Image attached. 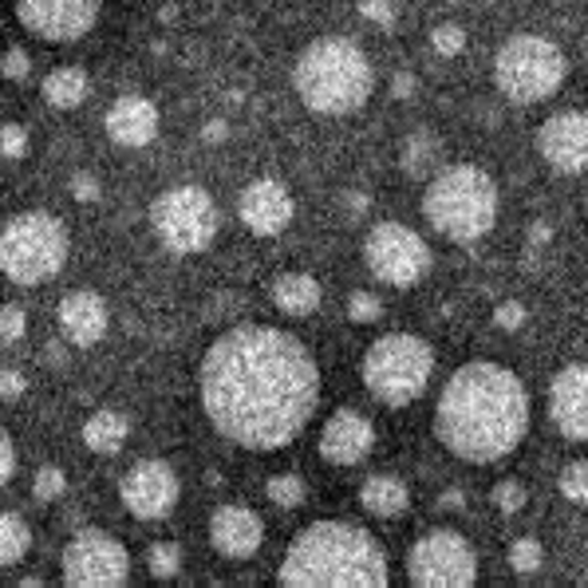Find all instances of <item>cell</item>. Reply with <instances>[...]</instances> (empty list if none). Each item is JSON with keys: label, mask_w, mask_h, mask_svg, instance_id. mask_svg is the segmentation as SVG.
<instances>
[{"label": "cell", "mask_w": 588, "mask_h": 588, "mask_svg": "<svg viewBox=\"0 0 588 588\" xmlns=\"http://www.w3.org/2000/svg\"><path fill=\"white\" fill-rule=\"evenodd\" d=\"M265 494H269L272 506L281 509H297L305 506V482L297 478V474H277V478H269V486H265Z\"/></svg>", "instance_id": "83f0119b"}, {"label": "cell", "mask_w": 588, "mask_h": 588, "mask_svg": "<svg viewBox=\"0 0 588 588\" xmlns=\"http://www.w3.org/2000/svg\"><path fill=\"white\" fill-rule=\"evenodd\" d=\"M435 375V348L423 336L391 332L380 336L363 355V388L380 399L383 408H408L426 391Z\"/></svg>", "instance_id": "8992f818"}, {"label": "cell", "mask_w": 588, "mask_h": 588, "mask_svg": "<svg viewBox=\"0 0 588 588\" xmlns=\"http://www.w3.org/2000/svg\"><path fill=\"white\" fill-rule=\"evenodd\" d=\"M68 261V229L52 214H20L0 234V272L20 289L52 281Z\"/></svg>", "instance_id": "52a82bcc"}, {"label": "cell", "mask_w": 588, "mask_h": 588, "mask_svg": "<svg viewBox=\"0 0 588 588\" xmlns=\"http://www.w3.org/2000/svg\"><path fill=\"white\" fill-rule=\"evenodd\" d=\"M24 154H28V131L20 123H0V158L17 163Z\"/></svg>", "instance_id": "836d02e7"}, {"label": "cell", "mask_w": 588, "mask_h": 588, "mask_svg": "<svg viewBox=\"0 0 588 588\" xmlns=\"http://www.w3.org/2000/svg\"><path fill=\"white\" fill-rule=\"evenodd\" d=\"M292 214H297V206H292V194L285 182L277 178H257L249 182L241 190V198H237V218L245 221V229L257 237H277L289 229Z\"/></svg>", "instance_id": "2e32d148"}, {"label": "cell", "mask_w": 588, "mask_h": 588, "mask_svg": "<svg viewBox=\"0 0 588 588\" xmlns=\"http://www.w3.org/2000/svg\"><path fill=\"white\" fill-rule=\"evenodd\" d=\"M198 388L221 439L245 451H281L317 411L320 368L285 328L237 324L209 344Z\"/></svg>", "instance_id": "6da1fadb"}, {"label": "cell", "mask_w": 588, "mask_h": 588, "mask_svg": "<svg viewBox=\"0 0 588 588\" xmlns=\"http://www.w3.org/2000/svg\"><path fill=\"white\" fill-rule=\"evenodd\" d=\"M277 580L289 588H383L388 585V553L368 529L352 522H312L292 537Z\"/></svg>", "instance_id": "3957f363"}, {"label": "cell", "mask_w": 588, "mask_h": 588, "mask_svg": "<svg viewBox=\"0 0 588 588\" xmlns=\"http://www.w3.org/2000/svg\"><path fill=\"white\" fill-rule=\"evenodd\" d=\"M24 332H28L24 308H12V305L0 308V344H17Z\"/></svg>", "instance_id": "8d00e7d4"}, {"label": "cell", "mask_w": 588, "mask_h": 588, "mask_svg": "<svg viewBox=\"0 0 588 588\" xmlns=\"http://www.w3.org/2000/svg\"><path fill=\"white\" fill-rule=\"evenodd\" d=\"M423 218L446 241H478L498 221V182L474 163L446 166L423 190Z\"/></svg>", "instance_id": "5b68a950"}, {"label": "cell", "mask_w": 588, "mask_h": 588, "mask_svg": "<svg viewBox=\"0 0 588 588\" xmlns=\"http://www.w3.org/2000/svg\"><path fill=\"white\" fill-rule=\"evenodd\" d=\"M439 506H443V509H462V506H466V494H462V489H446L443 498H439Z\"/></svg>", "instance_id": "7dc6e473"}, {"label": "cell", "mask_w": 588, "mask_h": 588, "mask_svg": "<svg viewBox=\"0 0 588 588\" xmlns=\"http://www.w3.org/2000/svg\"><path fill=\"white\" fill-rule=\"evenodd\" d=\"M12 474H17V446H12L9 431L0 426V489L9 486Z\"/></svg>", "instance_id": "ab89813d"}, {"label": "cell", "mask_w": 588, "mask_h": 588, "mask_svg": "<svg viewBox=\"0 0 588 588\" xmlns=\"http://www.w3.org/2000/svg\"><path fill=\"white\" fill-rule=\"evenodd\" d=\"M118 498L138 522H158V517H171L178 506V474H174L171 462L146 458L135 462L123 482H118Z\"/></svg>", "instance_id": "5bb4252c"}, {"label": "cell", "mask_w": 588, "mask_h": 588, "mask_svg": "<svg viewBox=\"0 0 588 588\" xmlns=\"http://www.w3.org/2000/svg\"><path fill=\"white\" fill-rule=\"evenodd\" d=\"M20 24L40 40L72 44L100 20V0H17Z\"/></svg>", "instance_id": "4fadbf2b"}, {"label": "cell", "mask_w": 588, "mask_h": 588, "mask_svg": "<svg viewBox=\"0 0 588 588\" xmlns=\"http://www.w3.org/2000/svg\"><path fill=\"white\" fill-rule=\"evenodd\" d=\"M32 534H28V522L20 514H0V569H12V565L24 561Z\"/></svg>", "instance_id": "4316f807"}, {"label": "cell", "mask_w": 588, "mask_h": 588, "mask_svg": "<svg viewBox=\"0 0 588 588\" xmlns=\"http://www.w3.org/2000/svg\"><path fill=\"white\" fill-rule=\"evenodd\" d=\"M439 158H443V146H439V138L431 135V131L408 135V143H403V171H408L411 178L431 174L439 166Z\"/></svg>", "instance_id": "484cf974"}, {"label": "cell", "mask_w": 588, "mask_h": 588, "mask_svg": "<svg viewBox=\"0 0 588 588\" xmlns=\"http://www.w3.org/2000/svg\"><path fill=\"white\" fill-rule=\"evenodd\" d=\"M408 577L419 588H471L478 580V557L454 529H431L408 553Z\"/></svg>", "instance_id": "8fae6325"}, {"label": "cell", "mask_w": 588, "mask_h": 588, "mask_svg": "<svg viewBox=\"0 0 588 588\" xmlns=\"http://www.w3.org/2000/svg\"><path fill=\"white\" fill-rule=\"evenodd\" d=\"M44 100L60 111L80 107V103L87 100V72H83V68H55L44 80Z\"/></svg>", "instance_id": "d4e9b609"}, {"label": "cell", "mask_w": 588, "mask_h": 588, "mask_svg": "<svg viewBox=\"0 0 588 588\" xmlns=\"http://www.w3.org/2000/svg\"><path fill=\"white\" fill-rule=\"evenodd\" d=\"M64 580L72 588H115L131 580L123 541L103 529H80L64 549Z\"/></svg>", "instance_id": "7c38bea8"}, {"label": "cell", "mask_w": 588, "mask_h": 588, "mask_svg": "<svg viewBox=\"0 0 588 588\" xmlns=\"http://www.w3.org/2000/svg\"><path fill=\"white\" fill-rule=\"evenodd\" d=\"M103 127H107L111 143L138 151V146H146L158 135V107H154L146 95H118V100L111 103L107 118H103Z\"/></svg>", "instance_id": "ffe728a7"}, {"label": "cell", "mask_w": 588, "mask_h": 588, "mask_svg": "<svg viewBox=\"0 0 588 588\" xmlns=\"http://www.w3.org/2000/svg\"><path fill=\"white\" fill-rule=\"evenodd\" d=\"M272 305L289 312V317H308L320 308V285L308 272H281L272 281Z\"/></svg>", "instance_id": "7402d4cb"}, {"label": "cell", "mask_w": 588, "mask_h": 588, "mask_svg": "<svg viewBox=\"0 0 588 588\" xmlns=\"http://www.w3.org/2000/svg\"><path fill=\"white\" fill-rule=\"evenodd\" d=\"M549 419L569 443H588V363H569L553 375Z\"/></svg>", "instance_id": "e0dca14e"}, {"label": "cell", "mask_w": 588, "mask_h": 588, "mask_svg": "<svg viewBox=\"0 0 588 588\" xmlns=\"http://www.w3.org/2000/svg\"><path fill=\"white\" fill-rule=\"evenodd\" d=\"M218 206L202 186H174L151 206V226L158 241L178 257L206 254L218 237Z\"/></svg>", "instance_id": "9c48e42d"}, {"label": "cell", "mask_w": 588, "mask_h": 588, "mask_svg": "<svg viewBox=\"0 0 588 588\" xmlns=\"http://www.w3.org/2000/svg\"><path fill=\"white\" fill-rule=\"evenodd\" d=\"M292 87L317 115H352L371 100L375 72L363 48L348 37H320L297 55Z\"/></svg>", "instance_id": "277c9868"}, {"label": "cell", "mask_w": 588, "mask_h": 588, "mask_svg": "<svg viewBox=\"0 0 588 588\" xmlns=\"http://www.w3.org/2000/svg\"><path fill=\"white\" fill-rule=\"evenodd\" d=\"M209 541L229 561H245L254 557L265 541V522L249 506H221L209 517Z\"/></svg>", "instance_id": "d6986e66"}, {"label": "cell", "mask_w": 588, "mask_h": 588, "mask_svg": "<svg viewBox=\"0 0 588 588\" xmlns=\"http://www.w3.org/2000/svg\"><path fill=\"white\" fill-rule=\"evenodd\" d=\"M431 48H435L439 55H458L462 48H466V28L462 24H439L435 32H431Z\"/></svg>", "instance_id": "e575fe53"}, {"label": "cell", "mask_w": 588, "mask_h": 588, "mask_svg": "<svg viewBox=\"0 0 588 588\" xmlns=\"http://www.w3.org/2000/svg\"><path fill=\"white\" fill-rule=\"evenodd\" d=\"M561 494L569 502H577V506H588V462H569L561 471Z\"/></svg>", "instance_id": "f546056e"}, {"label": "cell", "mask_w": 588, "mask_h": 588, "mask_svg": "<svg viewBox=\"0 0 588 588\" xmlns=\"http://www.w3.org/2000/svg\"><path fill=\"white\" fill-rule=\"evenodd\" d=\"M494 506H498L502 514H517V509L525 506V486H517V482H502V486L494 489Z\"/></svg>", "instance_id": "74e56055"}, {"label": "cell", "mask_w": 588, "mask_h": 588, "mask_svg": "<svg viewBox=\"0 0 588 588\" xmlns=\"http://www.w3.org/2000/svg\"><path fill=\"white\" fill-rule=\"evenodd\" d=\"M24 395V375L20 371H0V399Z\"/></svg>", "instance_id": "ee69618b"}, {"label": "cell", "mask_w": 588, "mask_h": 588, "mask_svg": "<svg viewBox=\"0 0 588 588\" xmlns=\"http://www.w3.org/2000/svg\"><path fill=\"white\" fill-rule=\"evenodd\" d=\"M545 565V545L537 537H517L509 549V569L517 572H537Z\"/></svg>", "instance_id": "f1b7e54d"}, {"label": "cell", "mask_w": 588, "mask_h": 588, "mask_svg": "<svg viewBox=\"0 0 588 588\" xmlns=\"http://www.w3.org/2000/svg\"><path fill=\"white\" fill-rule=\"evenodd\" d=\"M32 494H37V502H60L68 494V478L60 466H44V471H37V482H32Z\"/></svg>", "instance_id": "4dcf8cb0"}, {"label": "cell", "mask_w": 588, "mask_h": 588, "mask_svg": "<svg viewBox=\"0 0 588 588\" xmlns=\"http://www.w3.org/2000/svg\"><path fill=\"white\" fill-rule=\"evenodd\" d=\"M363 261H368L371 277H380L383 285L411 289L431 272V249L403 221H380L363 237Z\"/></svg>", "instance_id": "30bf717a"}, {"label": "cell", "mask_w": 588, "mask_h": 588, "mask_svg": "<svg viewBox=\"0 0 588 588\" xmlns=\"http://www.w3.org/2000/svg\"><path fill=\"white\" fill-rule=\"evenodd\" d=\"M360 502L375 517H399L408 509V486L395 474H371L360 486Z\"/></svg>", "instance_id": "603a6c76"}, {"label": "cell", "mask_w": 588, "mask_h": 588, "mask_svg": "<svg viewBox=\"0 0 588 588\" xmlns=\"http://www.w3.org/2000/svg\"><path fill=\"white\" fill-rule=\"evenodd\" d=\"M411 91H415V75L411 72H399L395 80H391V95H395V100H411Z\"/></svg>", "instance_id": "bcb514c9"}, {"label": "cell", "mask_w": 588, "mask_h": 588, "mask_svg": "<svg viewBox=\"0 0 588 588\" xmlns=\"http://www.w3.org/2000/svg\"><path fill=\"white\" fill-rule=\"evenodd\" d=\"M435 435L462 462H498L529 435V391L494 360L462 363L435 408Z\"/></svg>", "instance_id": "7a4b0ae2"}, {"label": "cell", "mask_w": 588, "mask_h": 588, "mask_svg": "<svg viewBox=\"0 0 588 588\" xmlns=\"http://www.w3.org/2000/svg\"><path fill=\"white\" fill-rule=\"evenodd\" d=\"M569 75L565 52L553 40L534 37V32H517L494 55V83L506 100L514 103H541L557 95Z\"/></svg>", "instance_id": "ba28073f"}, {"label": "cell", "mask_w": 588, "mask_h": 588, "mask_svg": "<svg viewBox=\"0 0 588 588\" xmlns=\"http://www.w3.org/2000/svg\"><path fill=\"white\" fill-rule=\"evenodd\" d=\"M0 72L9 75V80H28V72H32V60H28V52L12 48V52H4V60H0Z\"/></svg>", "instance_id": "60d3db41"}, {"label": "cell", "mask_w": 588, "mask_h": 588, "mask_svg": "<svg viewBox=\"0 0 588 588\" xmlns=\"http://www.w3.org/2000/svg\"><path fill=\"white\" fill-rule=\"evenodd\" d=\"M226 138H229L226 118H209L206 127H202V143H226Z\"/></svg>", "instance_id": "f6af8a7d"}, {"label": "cell", "mask_w": 588, "mask_h": 588, "mask_svg": "<svg viewBox=\"0 0 588 588\" xmlns=\"http://www.w3.org/2000/svg\"><path fill=\"white\" fill-rule=\"evenodd\" d=\"M549 237H553V229L545 226V221H537L534 234H529V241H534V245H545V241H549Z\"/></svg>", "instance_id": "c3c4849f"}, {"label": "cell", "mask_w": 588, "mask_h": 588, "mask_svg": "<svg viewBox=\"0 0 588 588\" xmlns=\"http://www.w3.org/2000/svg\"><path fill=\"white\" fill-rule=\"evenodd\" d=\"M355 9H360L363 20H371V24H380V28H391L399 20L395 0H355Z\"/></svg>", "instance_id": "d590c367"}, {"label": "cell", "mask_w": 588, "mask_h": 588, "mask_svg": "<svg viewBox=\"0 0 588 588\" xmlns=\"http://www.w3.org/2000/svg\"><path fill=\"white\" fill-rule=\"evenodd\" d=\"M368 209H371V198H368L363 190H348V194H344V218H348V221H360L363 214H368Z\"/></svg>", "instance_id": "7bdbcfd3"}, {"label": "cell", "mask_w": 588, "mask_h": 588, "mask_svg": "<svg viewBox=\"0 0 588 588\" xmlns=\"http://www.w3.org/2000/svg\"><path fill=\"white\" fill-rule=\"evenodd\" d=\"M127 435H131V423L123 411H95V415L87 419V426H83V443H87L95 454L123 451Z\"/></svg>", "instance_id": "cb8c5ba5"}, {"label": "cell", "mask_w": 588, "mask_h": 588, "mask_svg": "<svg viewBox=\"0 0 588 588\" xmlns=\"http://www.w3.org/2000/svg\"><path fill=\"white\" fill-rule=\"evenodd\" d=\"M537 151L561 174L588 171V115L580 111H557L537 127Z\"/></svg>", "instance_id": "9a60e30c"}, {"label": "cell", "mask_w": 588, "mask_h": 588, "mask_svg": "<svg viewBox=\"0 0 588 588\" xmlns=\"http://www.w3.org/2000/svg\"><path fill=\"white\" fill-rule=\"evenodd\" d=\"M371 443H375V426H371L368 415L344 408L336 411L332 419L320 431V454H324L332 466H355L371 454Z\"/></svg>", "instance_id": "ac0fdd59"}, {"label": "cell", "mask_w": 588, "mask_h": 588, "mask_svg": "<svg viewBox=\"0 0 588 588\" xmlns=\"http://www.w3.org/2000/svg\"><path fill=\"white\" fill-rule=\"evenodd\" d=\"M348 317H352L355 324H375V320L383 317V300L375 297V292H352V297H348Z\"/></svg>", "instance_id": "d6a6232c"}, {"label": "cell", "mask_w": 588, "mask_h": 588, "mask_svg": "<svg viewBox=\"0 0 588 588\" xmlns=\"http://www.w3.org/2000/svg\"><path fill=\"white\" fill-rule=\"evenodd\" d=\"M146 565H151L154 577H174V572L182 569V549L174 541L151 545V557H146Z\"/></svg>", "instance_id": "1f68e13d"}, {"label": "cell", "mask_w": 588, "mask_h": 588, "mask_svg": "<svg viewBox=\"0 0 588 588\" xmlns=\"http://www.w3.org/2000/svg\"><path fill=\"white\" fill-rule=\"evenodd\" d=\"M60 332H64V340L75 348L100 344L103 332H107V305H103L100 292H91V289L68 292V297L60 300Z\"/></svg>", "instance_id": "44dd1931"}, {"label": "cell", "mask_w": 588, "mask_h": 588, "mask_svg": "<svg viewBox=\"0 0 588 588\" xmlns=\"http://www.w3.org/2000/svg\"><path fill=\"white\" fill-rule=\"evenodd\" d=\"M494 324L506 328V332H517V328L525 324V305H517V300H502V305L494 308Z\"/></svg>", "instance_id": "f35d334b"}, {"label": "cell", "mask_w": 588, "mask_h": 588, "mask_svg": "<svg viewBox=\"0 0 588 588\" xmlns=\"http://www.w3.org/2000/svg\"><path fill=\"white\" fill-rule=\"evenodd\" d=\"M72 198L75 202H100V178H95V174H75Z\"/></svg>", "instance_id": "b9f144b4"}]
</instances>
